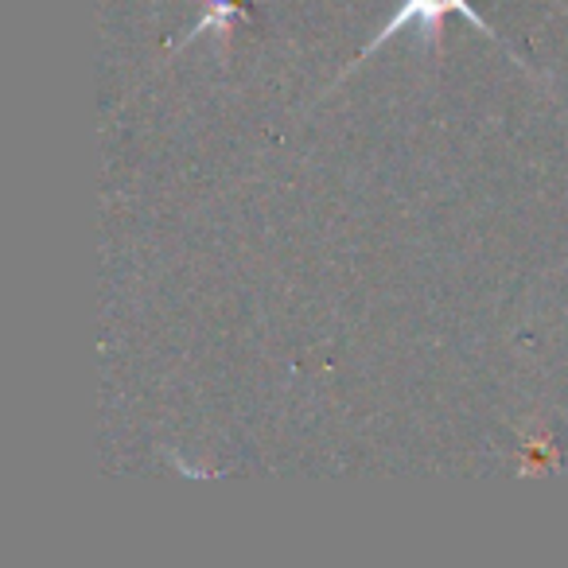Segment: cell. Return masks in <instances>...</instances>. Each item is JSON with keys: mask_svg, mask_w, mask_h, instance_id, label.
Segmentation results:
<instances>
[{"mask_svg": "<svg viewBox=\"0 0 568 568\" xmlns=\"http://www.w3.org/2000/svg\"><path fill=\"white\" fill-rule=\"evenodd\" d=\"M448 12H459V17H467L475 28H483V32L490 36V40H498V36L490 32L487 20H483L479 12L471 9V0H402V9H397V12H394V20H389V24L382 28V32L374 36L371 43H366L363 55L355 59V67L363 63V59H371L378 48H386V43L394 40V36L402 32V28H409V24L417 28L420 48H425V51L440 48V40H436V36H440V24H444V17H448ZM355 67H351V71H355Z\"/></svg>", "mask_w": 568, "mask_h": 568, "instance_id": "6da1fadb", "label": "cell"}, {"mask_svg": "<svg viewBox=\"0 0 568 568\" xmlns=\"http://www.w3.org/2000/svg\"><path fill=\"white\" fill-rule=\"evenodd\" d=\"M250 4H253V0H206L203 20H199L195 28H187V32H183V36H175V40L168 43V51L187 48V43H195L203 32H214L222 43H226L230 28H234L237 20H250Z\"/></svg>", "mask_w": 568, "mask_h": 568, "instance_id": "7a4b0ae2", "label": "cell"}, {"mask_svg": "<svg viewBox=\"0 0 568 568\" xmlns=\"http://www.w3.org/2000/svg\"><path fill=\"white\" fill-rule=\"evenodd\" d=\"M552 459H557V448H552V436L549 433L526 436V444H521V475L541 471V467L552 464Z\"/></svg>", "mask_w": 568, "mask_h": 568, "instance_id": "3957f363", "label": "cell"}]
</instances>
